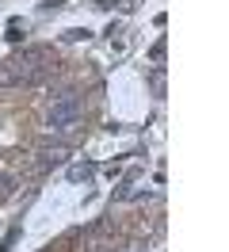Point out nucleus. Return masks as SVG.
Instances as JSON below:
<instances>
[{
	"mask_svg": "<svg viewBox=\"0 0 229 252\" xmlns=\"http://www.w3.org/2000/svg\"><path fill=\"white\" fill-rule=\"evenodd\" d=\"M80 119H84V103H80V92H61L58 99H54V107H50V115H46V126L54 130V134H73L76 126H80Z\"/></svg>",
	"mask_w": 229,
	"mask_h": 252,
	"instance_id": "f257e3e1",
	"label": "nucleus"
},
{
	"mask_svg": "<svg viewBox=\"0 0 229 252\" xmlns=\"http://www.w3.org/2000/svg\"><path fill=\"white\" fill-rule=\"evenodd\" d=\"M15 69H12V62H0V84H15Z\"/></svg>",
	"mask_w": 229,
	"mask_h": 252,
	"instance_id": "7ed1b4c3",
	"label": "nucleus"
},
{
	"mask_svg": "<svg viewBox=\"0 0 229 252\" xmlns=\"http://www.w3.org/2000/svg\"><path fill=\"white\" fill-rule=\"evenodd\" d=\"M88 176H92V168H88V164H84V168H80V164H76L73 172H69V180H88Z\"/></svg>",
	"mask_w": 229,
	"mask_h": 252,
	"instance_id": "20e7f679",
	"label": "nucleus"
},
{
	"mask_svg": "<svg viewBox=\"0 0 229 252\" xmlns=\"http://www.w3.org/2000/svg\"><path fill=\"white\" fill-rule=\"evenodd\" d=\"M69 160V149L58 145V149H42V160H38V168H54V164H65Z\"/></svg>",
	"mask_w": 229,
	"mask_h": 252,
	"instance_id": "f03ea898",
	"label": "nucleus"
}]
</instances>
